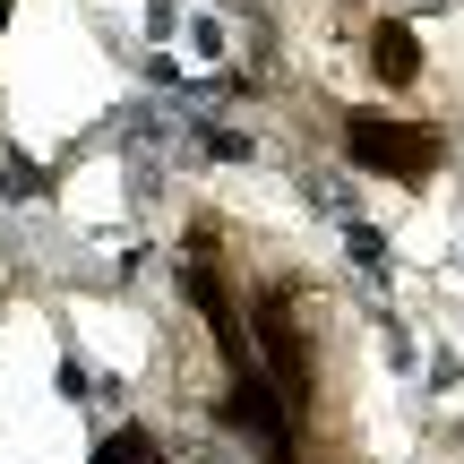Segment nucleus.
I'll return each mask as SVG.
<instances>
[{
	"label": "nucleus",
	"instance_id": "1",
	"mask_svg": "<svg viewBox=\"0 0 464 464\" xmlns=\"http://www.w3.org/2000/svg\"><path fill=\"white\" fill-rule=\"evenodd\" d=\"M344 155L362 172H396V181H421L439 164V130H404V121H379V112H353L344 121Z\"/></svg>",
	"mask_w": 464,
	"mask_h": 464
},
{
	"label": "nucleus",
	"instance_id": "2",
	"mask_svg": "<svg viewBox=\"0 0 464 464\" xmlns=\"http://www.w3.org/2000/svg\"><path fill=\"white\" fill-rule=\"evenodd\" d=\"M258 335H266V370H276V387H284V421H301L310 413V353H301L293 310H284V301H258Z\"/></svg>",
	"mask_w": 464,
	"mask_h": 464
},
{
	"label": "nucleus",
	"instance_id": "4",
	"mask_svg": "<svg viewBox=\"0 0 464 464\" xmlns=\"http://www.w3.org/2000/svg\"><path fill=\"white\" fill-rule=\"evenodd\" d=\"M95 464H164V448L147 430H112V448H95Z\"/></svg>",
	"mask_w": 464,
	"mask_h": 464
},
{
	"label": "nucleus",
	"instance_id": "3",
	"mask_svg": "<svg viewBox=\"0 0 464 464\" xmlns=\"http://www.w3.org/2000/svg\"><path fill=\"white\" fill-rule=\"evenodd\" d=\"M370 69H379V78H413V69H421L413 26H379V34H370Z\"/></svg>",
	"mask_w": 464,
	"mask_h": 464
}]
</instances>
